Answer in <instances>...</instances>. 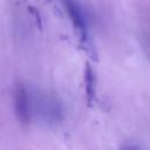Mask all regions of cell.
Segmentation results:
<instances>
[{
    "mask_svg": "<svg viewBox=\"0 0 150 150\" xmlns=\"http://www.w3.org/2000/svg\"><path fill=\"white\" fill-rule=\"evenodd\" d=\"M64 4H66V8H67V13L69 15V19L73 23V27L75 28V30L77 32L79 38H80L79 47L86 52V50H88V48H91L93 46L89 43V40H88V32H87V26H86L84 19H83L81 12L79 11V8L71 1L67 0Z\"/></svg>",
    "mask_w": 150,
    "mask_h": 150,
    "instance_id": "6da1fadb",
    "label": "cell"
},
{
    "mask_svg": "<svg viewBox=\"0 0 150 150\" xmlns=\"http://www.w3.org/2000/svg\"><path fill=\"white\" fill-rule=\"evenodd\" d=\"M27 9H28V12L30 13V15H33V18H34V20H35V23H36L38 28H39L40 30H42V27H43V23H42V16H41L40 12L38 11V8H35L34 6H28Z\"/></svg>",
    "mask_w": 150,
    "mask_h": 150,
    "instance_id": "277c9868",
    "label": "cell"
},
{
    "mask_svg": "<svg viewBox=\"0 0 150 150\" xmlns=\"http://www.w3.org/2000/svg\"><path fill=\"white\" fill-rule=\"evenodd\" d=\"M14 110L16 118L21 123H28L29 104L27 98V91L21 83H16L14 87Z\"/></svg>",
    "mask_w": 150,
    "mask_h": 150,
    "instance_id": "7a4b0ae2",
    "label": "cell"
},
{
    "mask_svg": "<svg viewBox=\"0 0 150 150\" xmlns=\"http://www.w3.org/2000/svg\"><path fill=\"white\" fill-rule=\"evenodd\" d=\"M84 93H86V101L89 107H94L97 102V94H96V74L89 62H86L84 73Z\"/></svg>",
    "mask_w": 150,
    "mask_h": 150,
    "instance_id": "3957f363",
    "label": "cell"
},
{
    "mask_svg": "<svg viewBox=\"0 0 150 150\" xmlns=\"http://www.w3.org/2000/svg\"><path fill=\"white\" fill-rule=\"evenodd\" d=\"M46 1H48V2H49V1H52V0H46Z\"/></svg>",
    "mask_w": 150,
    "mask_h": 150,
    "instance_id": "5b68a950",
    "label": "cell"
}]
</instances>
